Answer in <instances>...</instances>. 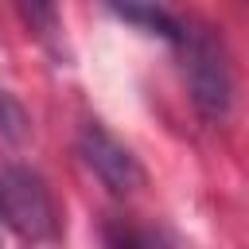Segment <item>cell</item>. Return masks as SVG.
I'll return each mask as SVG.
<instances>
[{
  "label": "cell",
  "instance_id": "obj_6",
  "mask_svg": "<svg viewBox=\"0 0 249 249\" xmlns=\"http://www.w3.org/2000/svg\"><path fill=\"white\" fill-rule=\"evenodd\" d=\"M27 132H31L27 109H23L8 89H0V144H23Z\"/></svg>",
  "mask_w": 249,
  "mask_h": 249
},
{
  "label": "cell",
  "instance_id": "obj_5",
  "mask_svg": "<svg viewBox=\"0 0 249 249\" xmlns=\"http://www.w3.org/2000/svg\"><path fill=\"white\" fill-rule=\"evenodd\" d=\"M105 241L109 249H167V241L152 226H132V222H109Z\"/></svg>",
  "mask_w": 249,
  "mask_h": 249
},
{
  "label": "cell",
  "instance_id": "obj_4",
  "mask_svg": "<svg viewBox=\"0 0 249 249\" xmlns=\"http://www.w3.org/2000/svg\"><path fill=\"white\" fill-rule=\"evenodd\" d=\"M113 16H121V19H128V23H140L148 35H160V39H167V43H179L183 47V39H187V23H179L171 12H163V8H148V4H113Z\"/></svg>",
  "mask_w": 249,
  "mask_h": 249
},
{
  "label": "cell",
  "instance_id": "obj_2",
  "mask_svg": "<svg viewBox=\"0 0 249 249\" xmlns=\"http://www.w3.org/2000/svg\"><path fill=\"white\" fill-rule=\"evenodd\" d=\"M183 51H187V86H191L195 109L206 121H222L233 101V78H230L222 43L206 31H187Z\"/></svg>",
  "mask_w": 249,
  "mask_h": 249
},
{
  "label": "cell",
  "instance_id": "obj_3",
  "mask_svg": "<svg viewBox=\"0 0 249 249\" xmlns=\"http://www.w3.org/2000/svg\"><path fill=\"white\" fill-rule=\"evenodd\" d=\"M78 152L86 160V167L113 191V195H132L144 187V167L132 156L128 144H121L101 121H86L78 132Z\"/></svg>",
  "mask_w": 249,
  "mask_h": 249
},
{
  "label": "cell",
  "instance_id": "obj_1",
  "mask_svg": "<svg viewBox=\"0 0 249 249\" xmlns=\"http://www.w3.org/2000/svg\"><path fill=\"white\" fill-rule=\"evenodd\" d=\"M0 222L23 241H51L58 233V202L39 171L0 167Z\"/></svg>",
  "mask_w": 249,
  "mask_h": 249
}]
</instances>
